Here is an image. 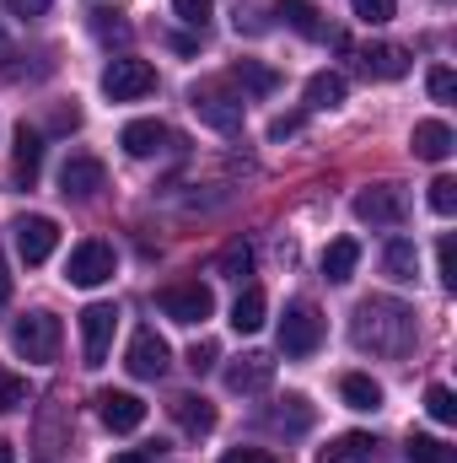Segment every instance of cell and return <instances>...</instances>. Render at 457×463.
<instances>
[{
  "label": "cell",
  "mask_w": 457,
  "mask_h": 463,
  "mask_svg": "<svg viewBox=\"0 0 457 463\" xmlns=\"http://www.w3.org/2000/svg\"><path fill=\"white\" fill-rule=\"evenodd\" d=\"M371 453H377V437L371 431H344L329 448H318V463H366Z\"/></svg>",
  "instance_id": "cell-22"
},
{
  "label": "cell",
  "mask_w": 457,
  "mask_h": 463,
  "mask_svg": "<svg viewBox=\"0 0 457 463\" xmlns=\"http://www.w3.org/2000/svg\"><path fill=\"white\" fill-rule=\"evenodd\" d=\"M355 5V16L366 22V27H382V22H393V11H398V0H350Z\"/></svg>",
  "instance_id": "cell-34"
},
{
  "label": "cell",
  "mask_w": 457,
  "mask_h": 463,
  "mask_svg": "<svg viewBox=\"0 0 457 463\" xmlns=\"http://www.w3.org/2000/svg\"><path fill=\"white\" fill-rule=\"evenodd\" d=\"M247 269H253V248H247V242H231V248H221V259H216V275L242 280Z\"/></svg>",
  "instance_id": "cell-31"
},
{
  "label": "cell",
  "mask_w": 457,
  "mask_h": 463,
  "mask_svg": "<svg viewBox=\"0 0 457 463\" xmlns=\"http://www.w3.org/2000/svg\"><path fill=\"white\" fill-rule=\"evenodd\" d=\"M269 383H275V355H264V350H247V355H237L227 366L231 393H264Z\"/></svg>",
  "instance_id": "cell-15"
},
{
  "label": "cell",
  "mask_w": 457,
  "mask_h": 463,
  "mask_svg": "<svg viewBox=\"0 0 457 463\" xmlns=\"http://www.w3.org/2000/svg\"><path fill=\"white\" fill-rule=\"evenodd\" d=\"M360 71L377 76V81H404L409 76V54L398 43H366L360 49Z\"/></svg>",
  "instance_id": "cell-18"
},
{
  "label": "cell",
  "mask_w": 457,
  "mask_h": 463,
  "mask_svg": "<svg viewBox=\"0 0 457 463\" xmlns=\"http://www.w3.org/2000/svg\"><path fill=\"white\" fill-rule=\"evenodd\" d=\"M221 463H280V458H275V453H264V448H231Z\"/></svg>",
  "instance_id": "cell-41"
},
{
  "label": "cell",
  "mask_w": 457,
  "mask_h": 463,
  "mask_svg": "<svg viewBox=\"0 0 457 463\" xmlns=\"http://www.w3.org/2000/svg\"><path fill=\"white\" fill-rule=\"evenodd\" d=\"M118 259L114 248L103 242V237H87V242H76L70 248V264H65V280L70 286H81V291H92V286H103V280H114Z\"/></svg>",
  "instance_id": "cell-8"
},
{
  "label": "cell",
  "mask_w": 457,
  "mask_h": 463,
  "mask_svg": "<svg viewBox=\"0 0 457 463\" xmlns=\"http://www.w3.org/2000/svg\"><path fill=\"white\" fill-rule=\"evenodd\" d=\"M189 109L200 114V124H210L221 135H237L242 129V114H247V98L231 87L227 76H210V81H194L189 87Z\"/></svg>",
  "instance_id": "cell-2"
},
{
  "label": "cell",
  "mask_w": 457,
  "mask_h": 463,
  "mask_svg": "<svg viewBox=\"0 0 457 463\" xmlns=\"http://www.w3.org/2000/svg\"><path fill=\"white\" fill-rule=\"evenodd\" d=\"M0 60H5V27H0Z\"/></svg>",
  "instance_id": "cell-46"
},
{
  "label": "cell",
  "mask_w": 457,
  "mask_h": 463,
  "mask_svg": "<svg viewBox=\"0 0 457 463\" xmlns=\"http://www.w3.org/2000/svg\"><path fill=\"white\" fill-rule=\"evenodd\" d=\"M431 211H436V216H452V211H457V178L442 173V178L431 184Z\"/></svg>",
  "instance_id": "cell-35"
},
{
  "label": "cell",
  "mask_w": 457,
  "mask_h": 463,
  "mask_svg": "<svg viewBox=\"0 0 457 463\" xmlns=\"http://www.w3.org/2000/svg\"><path fill=\"white\" fill-rule=\"evenodd\" d=\"M156 453H162V442H156V448H129V453H118L114 463H156Z\"/></svg>",
  "instance_id": "cell-43"
},
{
  "label": "cell",
  "mask_w": 457,
  "mask_h": 463,
  "mask_svg": "<svg viewBox=\"0 0 457 463\" xmlns=\"http://www.w3.org/2000/svg\"><path fill=\"white\" fill-rule=\"evenodd\" d=\"M167 410H173V420H178L189 437H210V431H216V404L200 399V393H178Z\"/></svg>",
  "instance_id": "cell-19"
},
{
  "label": "cell",
  "mask_w": 457,
  "mask_h": 463,
  "mask_svg": "<svg viewBox=\"0 0 457 463\" xmlns=\"http://www.w3.org/2000/svg\"><path fill=\"white\" fill-rule=\"evenodd\" d=\"M355 264H360V242H355V237H334V242L323 248V280L344 286V280L355 275Z\"/></svg>",
  "instance_id": "cell-25"
},
{
  "label": "cell",
  "mask_w": 457,
  "mask_h": 463,
  "mask_svg": "<svg viewBox=\"0 0 457 463\" xmlns=\"http://www.w3.org/2000/svg\"><path fill=\"white\" fill-rule=\"evenodd\" d=\"M436 269H442V286L452 291V286H457V253H452V237H442V248H436Z\"/></svg>",
  "instance_id": "cell-39"
},
{
  "label": "cell",
  "mask_w": 457,
  "mask_h": 463,
  "mask_svg": "<svg viewBox=\"0 0 457 463\" xmlns=\"http://www.w3.org/2000/svg\"><path fill=\"white\" fill-rule=\"evenodd\" d=\"M323 313L312 307V302H291L285 307V318H280V355H291V361H307L312 350L323 345Z\"/></svg>",
  "instance_id": "cell-5"
},
{
  "label": "cell",
  "mask_w": 457,
  "mask_h": 463,
  "mask_svg": "<svg viewBox=\"0 0 457 463\" xmlns=\"http://www.w3.org/2000/svg\"><path fill=\"white\" fill-rule=\"evenodd\" d=\"M11 302V269H5V253H0V307Z\"/></svg>",
  "instance_id": "cell-44"
},
{
  "label": "cell",
  "mask_w": 457,
  "mask_h": 463,
  "mask_svg": "<svg viewBox=\"0 0 457 463\" xmlns=\"http://www.w3.org/2000/svg\"><path fill=\"white\" fill-rule=\"evenodd\" d=\"M264 420H269L275 431H291V437H296V431H307V426H312V404H307L302 393H291V399H280V410H269Z\"/></svg>",
  "instance_id": "cell-28"
},
{
  "label": "cell",
  "mask_w": 457,
  "mask_h": 463,
  "mask_svg": "<svg viewBox=\"0 0 457 463\" xmlns=\"http://www.w3.org/2000/svg\"><path fill=\"white\" fill-rule=\"evenodd\" d=\"M38 173H43V129H33V124H16V146H11V178H16L22 189H33V184H38Z\"/></svg>",
  "instance_id": "cell-12"
},
{
  "label": "cell",
  "mask_w": 457,
  "mask_h": 463,
  "mask_svg": "<svg viewBox=\"0 0 457 463\" xmlns=\"http://www.w3.org/2000/svg\"><path fill=\"white\" fill-rule=\"evenodd\" d=\"M355 222L360 227H404V216H409V200H404V189L398 184H371V189H360L355 194Z\"/></svg>",
  "instance_id": "cell-7"
},
{
  "label": "cell",
  "mask_w": 457,
  "mask_h": 463,
  "mask_svg": "<svg viewBox=\"0 0 457 463\" xmlns=\"http://www.w3.org/2000/svg\"><path fill=\"white\" fill-rule=\"evenodd\" d=\"M350 340H355V350H371V355H409L415 307H404L393 297H366L350 318Z\"/></svg>",
  "instance_id": "cell-1"
},
{
  "label": "cell",
  "mask_w": 457,
  "mask_h": 463,
  "mask_svg": "<svg viewBox=\"0 0 457 463\" xmlns=\"http://www.w3.org/2000/svg\"><path fill=\"white\" fill-rule=\"evenodd\" d=\"M156 307H162L173 324L194 329V324H205V318L216 313V291H210L205 280H173V286L156 291Z\"/></svg>",
  "instance_id": "cell-3"
},
{
  "label": "cell",
  "mask_w": 457,
  "mask_h": 463,
  "mask_svg": "<svg viewBox=\"0 0 457 463\" xmlns=\"http://www.w3.org/2000/svg\"><path fill=\"white\" fill-rule=\"evenodd\" d=\"M340 399L350 404V410H382V383H371L366 372H344Z\"/></svg>",
  "instance_id": "cell-26"
},
{
  "label": "cell",
  "mask_w": 457,
  "mask_h": 463,
  "mask_svg": "<svg viewBox=\"0 0 457 463\" xmlns=\"http://www.w3.org/2000/svg\"><path fill=\"white\" fill-rule=\"evenodd\" d=\"M425 415L442 420V426H452L457 420V393L447 388V383H431V388H425Z\"/></svg>",
  "instance_id": "cell-30"
},
{
  "label": "cell",
  "mask_w": 457,
  "mask_h": 463,
  "mask_svg": "<svg viewBox=\"0 0 457 463\" xmlns=\"http://www.w3.org/2000/svg\"><path fill=\"white\" fill-rule=\"evenodd\" d=\"M22 404H27V383L0 366V415H11V410H22Z\"/></svg>",
  "instance_id": "cell-33"
},
{
  "label": "cell",
  "mask_w": 457,
  "mask_h": 463,
  "mask_svg": "<svg viewBox=\"0 0 457 463\" xmlns=\"http://www.w3.org/2000/svg\"><path fill=\"white\" fill-rule=\"evenodd\" d=\"M227 81L231 87H242V98H269V92L280 87V76H275L269 65H258V60H237Z\"/></svg>",
  "instance_id": "cell-24"
},
{
  "label": "cell",
  "mask_w": 457,
  "mask_h": 463,
  "mask_svg": "<svg viewBox=\"0 0 457 463\" xmlns=\"http://www.w3.org/2000/svg\"><path fill=\"white\" fill-rule=\"evenodd\" d=\"M16 248H22L27 264H43V259L60 248V227H54V216H22V222H16Z\"/></svg>",
  "instance_id": "cell-16"
},
{
  "label": "cell",
  "mask_w": 457,
  "mask_h": 463,
  "mask_svg": "<svg viewBox=\"0 0 457 463\" xmlns=\"http://www.w3.org/2000/svg\"><path fill=\"white\" fill-rule=\"evenodd\" d=\"M382 269H387V280L409 286V280L420 275V253H415V242H409V237H387V248H382Z\"/></svg>",
  "instance_id": "cell-23"
},
{
  "label": "cell",
  "mask_w": 457,
  "mask_h": 463,
  "mask_svg": "<svg viewBox=\"0 0 457 463\" xmlns=\"http://www.w3.org/2000/svg\"><path fill=\"white\" fill-rule=\"evenodd\" d=\"M425 87H431V98H436V103H452V98H457V76L447 71V65H431Z\"/></svg>",
  "instance_id": "cell-36"
},
{
  "label": "cell",
  "mask_w": 457,
  "mask_h": 463,
  "mask_svg": "<svg viewBox=\"0 0 457 463\" xmlns=\"http://www.w3.org/2000/svg\"><path fill=\"white\" fill-rule=\"evenodd\" d=\"M118 146H124L129 156H162V151H173V146H178V135H173L162 118H135V124H124Z\"/></svg>",
  "instance_id": "cell-11"
},
{
  "label": "cell",
  "mask_w": 457,
  "mask_h": 463,
  "mask_svg": "<svg viewBox=\"0 0 457 463\" xmlns=\"http://www.w3.org/2000/svg\"><path fill=\"white\" fill-rule=\"evenodd\" d=\"M0 463H16V448L11 442H0Z\"/></svg>",
  "instance_id": "cell-45"
},
{
  "label": "cell",
  "mask_w": 457,
  "mask_h": 463,
  "mask_svg": "<svg viewBox=\"0 0 457 463\" xmlns=\"http://www.w3.org/2000/svg\"><path fill=\"white\" fill-rule=\"evenodd\" d=\"M103 92H108L114 103H140V98H151V92H156V65H151V60H135V54H118V60H108V71H103Z\"/></svg>",
  "instance_id": "cell-6"
},
{
  "label": "cell",
  "mask_w": 457,
  "mask_h": 463,
  "mask_svg": "<svg viewBox=\"0 0 457 463\" xmlns=\"http://www.w3.org/2000/svg\"><path fill=\"white\" fill-rule=\"evenodd\" d=\"M210 5H216V0H173L178 22H189V27H205V22H210Z\"/></svg>",
  "instance_id": "cell-37"
},
{
  "label": "cell",
  "mask_w": 457,
  "mask_h": 463,
  "mask_svg": "<svg viewBox=\"0 0 457 463\" xmlns=\"http://www.w3.org/2000/svg\"><path fill=\"white\" fill-rule=\"evenodd\" d=\"M404 453H409V463H457V448H447L442 437H420V431L409 437Z\"/></svg>",
  "instance_id": "cell-29"
},
{
  "label": "cell",
  "mask_w": 457,
  "mask_h": 463,
  "mask_svg": "<svg viewBox=\"0 0 457 463\" xmlns=\"http://www.w3.org/2000/svg\"><path fill=\"white\" fill-rule=\"evenodd\" d=\"M296 129H302V114H285V118L269 124V140H285V135H296Z\"/></svg>",
  "instance_id": "cell-42"
},
{
  "label": "cell",
  "mask_w": 457,
  "mask_h": 463,
  "mask_svg": "<svg viewBox=\"0 0 457 463\" xmlns=\"http://www.w3.org/2000/svg\"><path fill=\"white\" fill-rule=\"evenodd\" d=\"M216 355H221V350L210 345V340H200V345L189 350V355H183V361H189V372H194V377H205V372H210V366H216Z\"/></svg>",
  "instance_id": "cell-38"
},
{
  "label": "cell",
  "mask_w": 457,
  "mask_h": 463,
  "mask_svg": "<svg viewBox=\"0 0 457 463\" xmlns=\"http://www.w3.org/2000/svg\"><path fill=\"white\" fill-rule=\"evenodd\" d=\"M98 420L108 426V431H140L145 426V404L135 399V393H118V388H103L98 393Z\"/></svg>",
  "instance_id": "cell-14"
},
{
  "label": "cell",
  "mask_w": 457,
  "mask_h": 463,
  "mask_svg": "<svg viewBox=\"0 0 457 463\" xmlns=\"http://www.w3.org/2000/svg\"><path fill=\"white\" fill-rule=\"evenodd\" d=\"M275 16H280L291 33H302V38H329V22H323V11H318L312 0H280Z\"/></svg>",
  "instance_id": "cell-20"
},
{
  "label": "cell",
  "mask_w": 457,
  "mask_h": 463,
  "mask_svg": "<svg viewBox=\"0 0 457 463\" xmlns=\"http://www.w3.org/2000/svg\"><path fill=\"white\" fill-rule=\"evenodd\" d=\"M344 98H350V81H344L340 71H318L307 81V109H340Z\"/></svg>",
  "instance_id": "cell-27"
},
{
  "label": "cell",
  "mask_w": 457,
  "mask_h": 463,
  "mask_svg": "<svg viewBox=\"0 0 457 463\" xmlns=\"http://www.w3.org/2000/svg\"><path fill=\"white\" fill-rule=\"evenodd\" d=\"M60 340H65V329H60L54 313H27V318H16V329H11V350H16L22 361H38V366H49V361L60 355Z\"/></svg>",
  "instance_id": "cell-4"
},
{
  "label": "cell",
  "mask_w": 457,
  "mask_h": 463,
  "mask_svg": "<svg viewBox=\"0 0 457 463\" xmlns=\"http://www.w3.org/2000/svg\"><path fill=\"white\" fill-rule=\"evenodd\" d=\"M114 329H118L114 302H92V307L81 313V366H103V361H108Z\"/></svg>",
  "instance_id": "cell-9"
},
{
  "label": "cell",
  "mask_w": 457,
  "mask_h": 463,
  "mask_svg": "<svg viewBox=\"0 0 457 463\" xmlns=\"http://www.w3.org/2000/svg\"><path fill=\"white\" fill-rule=\"evenodd\" d=\"M264 318H269V297H264L258 286H242V297L231 302V329H237V335H258Z\"/></svg>",
  "instance_id": "cell-21"
},
{
  "label": "cell",
  "mask_w": 457,
  "mask_h": 463,
  "mask_svg": "<svg viewBox=\"0 0 457 463\" xmlns=\"http://www.w3.org/2000/svg\"><path fill=\"white\" fill-rule=\"evenodd\" d=\"M49 5H54V0H5V11H11V16H22V22L49 16Z\"/></svg>",
  "instance_id": "cell-40"
},
{
  "label": "cell",
  "mask_w": 457,
  "mask_h": 463,
  "mask_svg": "<svg viewBox=\"0 0 457 463\" xmlns=\"http://www.w3.org/2000/svg\"><path fill=\"white\" fill-rule=\"evenodd\" d=\"M92 33L103 43H129V22H118V11H92Z\"/></svg>",
  "instance_id": "cell-32"
},
{
  "label": "cell",
  "mask_w": 457,
  "mask_h": 463,
  "mask_svg": "<svg viewBox=\"0 0 457 463\" xmlns=\"http://www.w3.org/2000/svg\"><path fill=\"white\" fill-rule=\"evenodd\" d=\"M103 184H108V173H103L98 156H65V167H60V194L65 200H92Z\"/></svg>",
  "instance_id": "cell-13"
},
{
  "label": "cell",
  "mask_w": 457,
  "mask_h": 463,
  "mask_svg": "<svg viewBox=\"0 0 457 463\" xmlns=\"http://www.w3.org/2000/svg\"><path fill=\"white\" fill-rule=\"evenodd\" d=\"M409 146H415V156H420V162H447V156H452V146H457V135H452V124H447V118H420V124H415V135H409Z\"/></svg>",
  "instance_id": "cell-17"
},
{
  "label": "cell",
  "mask_w": 457,
  "mask_h": 463,
  "mask_svg": "<svg viewBox=\"0 0 457 463\" xmlns=\"http://www.w3.org/2000/svg\"><path fill=\"white\" fill-rule=\"evenodd\" d=\"M124 366H129V377L156 383V377L173 366V350H167V340H162L156 329H135V340H129V350H124Z\"/></svg>",
  "instance_id": "cell-10"
}]
</instances>
